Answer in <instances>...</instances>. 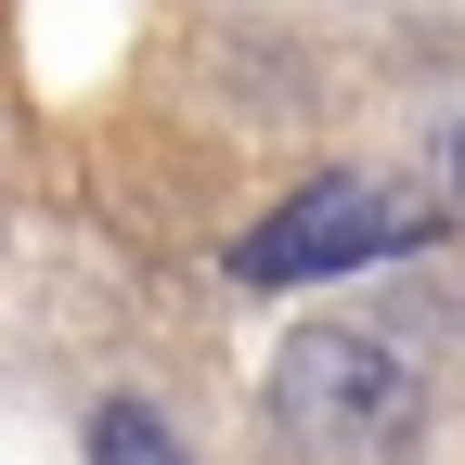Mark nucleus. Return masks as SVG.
<instances>
[{
	"instance_id": "2",
	"label": "nucleus",
	"mask_w": 465,
	"mask_h": 465,
	"mask_svg": "<svg viewBox=\"0 0 465 465\" xmlns=\"http://www.w3.org/2000/svg\"><path fill=\"white\" fill-rule=\"evenodd\" d=\"M440 232L427 182H388V168H323L298 182L272 220L232 232V284H336V272H375V259H414Z\"/></svg>"
},
{
	"instance_id": "3",
	"label": "nucleus",
	"mask_w": 465,
	"mask_h": 465,
	"mask_svg": "<svg viewBox=\"0 0 465 465\" xmlns=\"http://www.w3.org/2000/svg\"><path fill=\"white\" fill-rule=\"evenodd\" d=\"M91 465H182V440H168L143 401H104L91 414Z\"/></svg>"
},
{
	"instance_id": "4",
	"label": "nucleus",
	"mask_w": 465,
	"mask_h": 465,
	"mask_svg": "<svg viewBox=\"0 0 465 465\" xmlns=\"http://www.w3.org/2000/svg\"><path fill=\"white\" fill-rule=\"evenodd\" d=\"M452 207H465V130H452Z\"/></svg>"
},
{
	"instance_id": "1",
	"label": "nucleus",
	"mask_w": 465,
	"mask_h": 465,
	"mask_svg": "<svg viewBox=\"0 0 465 465\" xmlns=\"http://www.w3.org/2000/svg\"><path fill=\"white\" fill-rule=\"evenodd\" d=\"M272 427L311 465H401L414 427H427V388H414V362H401L388 336L311 323V336H284V362H272Z\"/></svg>"
}]
</instances>
